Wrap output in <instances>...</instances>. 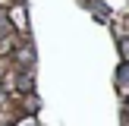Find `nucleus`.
<instances>
[{"label": "nucleus", "instance_id": "obj_1", "mask_svg": "<svg viewBox=\"0 0 129 126\" xmlns=\"http://www.w3.org/2000/svg\"><path fill=\"white\" fill-rule=\"evenodd\" d=\"M117 82H120V85H129V60L120 63V69H117Z\"/></svg>", "mask_w": 129, "mask_h": 126}, {"label": "nucleus", "instance_id": "obj_2", "mask_svg": "<svg viewBox=\"0 0 129 126\" xmlns=\"http://www.w3.org/2000/svg\"><path fill=\"white\" fill-rule=\"evenodd\" d=\"M120 54L129 60V38H123V41H120Z\"/></svg>", "mask_w": 129, "mask_h": 126}, {"label": "nucleus", "instance_id": "obj_3", "mask_svg": "<svg viewBox=\"0 0 129 126\" xmlns=\"http://www.w3.org/2000/svg\"><path fill=\"white\" fill-rule=\"evenodd\" d=\"M126 117H129V98H126Z\"/></svg>", "mask_w": 129, "mask_h": 126}]
</instances>
